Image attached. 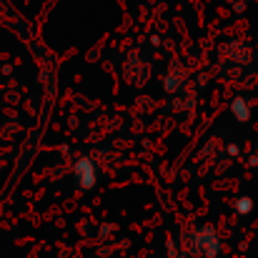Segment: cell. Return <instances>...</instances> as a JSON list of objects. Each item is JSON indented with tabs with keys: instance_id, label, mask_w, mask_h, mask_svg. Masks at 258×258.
I'll list each match as a JSON object with an SVG mask.
<instances>
[{
	"instance_id": "7a4b0ae2",
	"label": "cell",
	"mask_w": 258,
	"mask_h": 258,
	"mask_svg": "<svg viewBox=\"0 0 258 258\" xmlns=\"http://www.w3.org/2000/svg\"><path fill=\"white\" fill-rule=\"evenodd\" d=\"M231 110L236 113V118H238V120H248V115H251V110H248V103H246L243 98H236V100L231 103Z\"/></svg>"
},
{
	"instance_id": "3957f363",
	"label": "cell",
	"mask_w": 258,
	"mask_h": 258,
	"mask_svg": "<svg viewBox=\"0 0 258 258\" xmlns=\"http://www.w3.org/2000/svg\"><path fill=\"white\" fill-rule=\"evenodd\" d=\"M236 208H238V211H241V213L246 216V213L251 211V201H248V198H241V201L236 203Z\"/></svg>"
},
{
	"instance_id": "6da1fadb",
	"label": "cell",
	"mask_w": 258,
	"mask_h": 258,
	"mask_svg": "<svg viewBox=\"0 0 258 258\" xmlns=\"http://www.w3.org/2000/svg\"><path fill=\"white\" fill-rule=\"evenodd\" d=\"M73 175H76L78 185L86 188V190L98 183V168H95V163H93L90 158H81V161L73 166Z\"/></svg>"
}]
</instances>
